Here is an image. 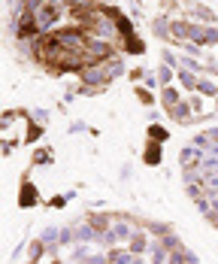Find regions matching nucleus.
<instances>
[{
	"mask_svg": "<svg viewBox=\"0 0 218 264\" xmlns=\"http://www.w3.org/2000/svg\"><path fill=\"white\" fill-rule=\"evenodd\" d=\"M34 198H36L34 188H24V191H21V203H24V206H34Z\"/></svg>",
	"mask_w": 218,
	"mask_h": 264,
	"instance_id": "nucleus-1",
	"label": "nucleus"
}]
</instances>
